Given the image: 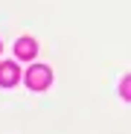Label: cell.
<instances>
[{
	"label": "cell",
	"instance_id": "6da1fadb",
	"mask_svg": "<svg viewBox=\"0 0 131 134\" xmlns=\"http://www.w3.org/2000/svg\"><path fill=\"white\" fill-rule=\"evenodd\" d=\"M50 82H53L50 67H44V64H32L29 70H26V85L32 87V91H44Z\"/></svg>",
	"mask_w": 131,
	"mask_h": 134
},
{
	"label": "cell",
	"instance_id": "7a4b0ae2",
	"mask_svg": "<svg viewBox=\"0 0 131 134\" xmlns=\"http://www.w3.org/2000/svg\"><path fill=\"white\" fill-rule=\"evenodd\" d=\"M18 79H20L18 64H12V61H3V64H0V85H3V87H12Z\"/></svg>",
	"mask_w": 131,
	"mask_h": 134
},
{
	"label": "cell",
	"instance_id": "3957f363",
	"mask_svg": "<svg viewBox=\"0 0 131 134\" xmlns=\"http://www.w3.org/2000/svg\"><path fill=\"white\" fill-rule=\"evenodd\" d=\"M15 53H18V58H32V55L38 53V44H35L32 38H20V41L15 44Z\"/></svg>",
	"mask_w": 131,
	"mask_h": 134
},
{
	"label": "cell",
	"instance_id": "277c9868",
	"mask_svg": "<svg viewBox=\"0 0 131 134\" xmlns=\"http://www.w3.org/2000/svg\"><path fill=\"white\" fill-rule=\"evenodd\" d=\"M122 96H125V99H128V96H131V82H128V79H125V82H122Z\"/></svg>",
	"mask_w": 131,
	"mask_h": 134
}]
</instances>
